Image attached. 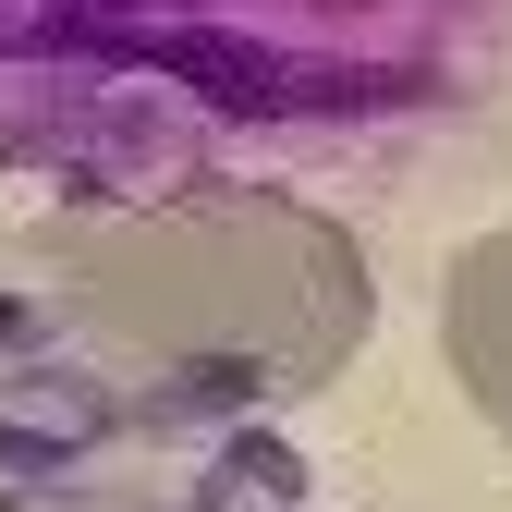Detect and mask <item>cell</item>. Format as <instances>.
Wrapping results in <instances>:
<instances>
[{
  "mask_svg": "<svg viewBox=\"0 0 512 512\" xmlns=\"http://www.w3.org/2000/svg\"><path fill=\"white\" fill-rule=\"evenodd\" d=\"M49 269L86 330L196 378L183 403L330 391L354 366V342L378 330L354 232L293 196H256V183H196V196L49 220Z\"/></svg>",
  "mask_w": 512,
  "mask_h": 512,
  "instance_id": "cell-1",
  "label": "cell"
},
{
  "mask_svg": "<svg viewBox=\"0 0 512 512\" xmlns=\"http://www.w3.org/2000/svg\"><path fill=\"white\" fill-rule=\"evenodd\" d=\"M439 342H452V378L476 391V415L512 439V220L439 269Z\"/></svg>",
  "mask_w": 512,
  "mask_h": 512,
  "instance_id": "cell-2",
  "label": "cell"
},
{
  "mask_svg": "<svg viewBox=\"0 0 512 512\" xmlns=\"http://www.w3.org/2000/svg\"><path fill=\"white\" fill-rule=\"evenodd\" d=\"M159 74H183V86H232L244 110L281 86V61L269 49H232V37H159Z\"/></svg>",
  "mask_w": 512,
  "mask_h": 512,
  "instance_id": "cell-3",
  "label": "cell"
},
{
  "mask_svg": "<svg viewBox=\"0 0 512 512\" xmlns=\"http://www.w3.org/2000/svg\"><path fill=\"white\" fill-rule=\"evenodd\" d=\"M220 488H232L220 512H244V500H256V512H293V500H305V464L256 439V452H232V464H220Z\"/></svg>",
  "mask_w": 512,
  "mask_h": 512,
  "instance_id": "cell-4",
  "label": "cell"
}]
</instances>
